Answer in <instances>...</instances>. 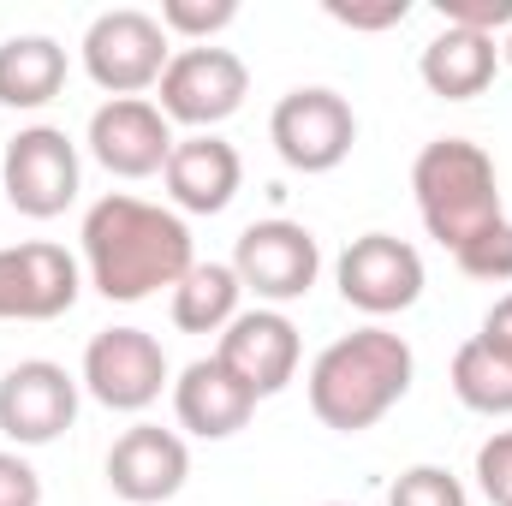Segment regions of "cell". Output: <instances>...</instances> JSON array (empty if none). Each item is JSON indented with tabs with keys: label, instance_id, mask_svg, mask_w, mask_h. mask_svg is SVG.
<instances>
[{
	"label": "cell",
	"instance_id": "obj_31",
	"mask_svg": "<svg viewBox=\"0 0 512 506\" xmlns=\"http://www.w3.org/2000/svg\"><path fill=\"white\" fill-rule=\"evenodd\" d=\"M328 506H346V501H328Z\"/></svg>",
	"mask_w": 512,
	"mask_h": 506
},
{
	"label": "cell",
	"instance_id": "obj_1",
	"mask_svg": "<svg viewBox=\"0 0 512 506\" xmlns=\"http://www.w3.org/2000/svg\"><path fill=\"white\" fill-rule=\"evenodd\" d=\"M84 274L108 304H143L161 286H179L191 274V227L185 215L143 203L131 191H108L84 215Z\"/></svg>",
	"mask_w": 512,
	"mask_h": 506
},
{
	"label": "cell",
	"instance_id": "obj_3",
	"mask_svg": "<svg viewBox=\"0 0 512 506\" xmlns=\"http://www.w3.org/2000/svg\"><path fill=\"white\" fill-rule=\"evenodd\" d=\"M411 191L429 239L441 251H465L477 233H489L501 215V173L495 155L471 137H435L411 161Z\"/></svg>",
	"mask_w": 512,
	"mask_h": 506
},
{
	"label": "cell",
	"instance_id": "obj_29",
	"mask_svg": "<svg viewBox=\"0 0 512 506\" xmlns=\"http://www.w3.org/2000/svg\"><path fill=\"white\" fill-rule=\"evenodd\" d=\"M489 346H501V352H512V292L507 298H495V310L483 316V328H477Z\"/></svg>",
	"mask_w": 512,
	"mask_h": 506
},
{
	"label": "cell",
	"instance_id": "obj_26",
	"mask_svg": "<svg viewBox=\"0 0 512 506\" xmlns=\"http://www.w3.org/2000/svg\"><path fill=\"white\" fill-rule=\"evenodd\" d=\"M441 18L453 30L495 36V30H512V0H441Z\"/></svg>",
	"mask_w": 512,
	"mask_h": 506
},
{
	"label": "cell",
	"instance_id": "obj_8",
	"mask_svg": "<svg viewBox=\"0 0 512 506\" xmlns=\"http://www.w3.org/2000/svg\"><path fill=\"white\" fill-rule=\"evenodd\" d=\"M6 203L30 221H54L78 197V143L60 126H24L0 155Z\"/></svg>",
	"mask_w": 512,
	"mask_h": 506
},
{
	"label": "cell",
	"instance_id": "obj_15",
	"mask_svg": "<svg viewBox=\"0 0 512 506\" xmlns=\"http://www.w3.org/2000/svg\"><path fill=\"white\" fill-rule=\"evenodd\" d=\"M191 477V447L185 435L161 423H131L126 435L108 447V489L131 506H161L173 501Z\"/></svg>",
	"mask_w": 512,
	"mask_h": 506
},
{
	"label": "cell",
	"instance_id": "obj_23",
	"mask_svg": "<svg viewBox=\"0 0 512 506\" xmlns=\"http://www.w3.org/2000/svg\"><path fill=\"white\" fill-rule=\"evenodd\" d=\"M387 506H471L465 483L441 465H411L393 489H387Z\"/></svg>",
	"mask_w": 512,
	"mask_h": 506
},
{
	"label": "cell",
	"instance_id": "obj_20",
	"mask_svg": "<svg viewBox=\"0 0 512 506\" xmlns=\"http://www.w3.org/2000/svg\"><path fill=\"white\" fill-rule=\"evenodd\" d=\"M239 274L233 262H191V274L173 286V328L185 334H221L233 316H239Z\"/></svg>",
	"mask_w": 512,
	"mask_h": 506
},
{
	"label": "cell",
	"instance_id": "obj_5",
	"mask_svg": "<svg viewBox=\"0 0 512 506\" xmlns=\"http://www.w3.org/2000/svg\"><path fill=\"white\" fill-rule=\"evenodd\" d=\"M161 114L173 126L191 131H215L221 120H233L251 96V72L233 48H215V42H197V48H173L167 72H161Z\"/></svg>",
	"mask_w": 512,
	"mask_h": 506
},
{
	"label": "cell",
	"instance_id": "obj_14",
	"mask_svg": "<svg viewBox=\"0 0 512 506\" xmlns=\"http://www.w3.org/2000/svg\"><path fill=\"white\" fill-rule=\"evenodd\" d=\"M173 120L149 102V96H120L102 102L90 114V155L114 173V179H155L173 155Z\"/></svg>",
	"mask_w": 512,
	"mask_h": 506
},
{
	"label": "cell",
	"instance_id": "obj_24",
	"mask_svg": "<svg viewBox=\"0 0 512 506\" xmlns=\"http://www.w3.org/2000/svg\"><path fill=\"white\" fill-rule=\"evenodd\" d=\"M453 262H459V274L489 280V286L512 280V221H495L489 233H477L465 251H453Z\"/></svg>",
	"mask_w": 512,
	"mask_h": 506
},
{
	"label": "cell",
	"instance_id": "obj_7",
	"mask_svg": "<svg viewBox=\"0 0 512 506\" xmlns=\"http://www.w3.org/2000/svg\"><path fill=\"white\" fill-rule=\"evenodd\" d=\"M233 274H239V286L251 292L256 304L280 310V304H298L316 286L322 245L298 221H280V215L274 221H251L239 233V245H233Z\"/></svg>",
	"mask_w": 512,
	"mask_h": 506
},
{
	"label": "cell",
	"instance_id": "obj_10",
	"mask_svg": "<svg viewBox=\"0 0 512 506\" xmlns=\"http://www.w3.org/2000/svg\"><path fill=\"white\" fill-rule=\"evenodd\" d=\"M334 280H340V298L364 316H399L423 298V256L417 245L393 239V233H364L352 239L340 262H334Z\"/></svg>",
	"mask_w": 512,
	"mask_h": 506
},
{
	"label": "cell",
	"instance_id": "obj_11",
	"mask_svg": "<svg viewBox=\"0 0 512 506\" xmlns=\"http://www.w3.org/2000/svg\"><path fill=\"white\" fill-rule=\"evenodd\" d=\"M84 387L108 411H149L167 387V352L143 328H102L84 346Z\"/></svg>",
	"mask_w": 512,
	"mask_h": 506
},
{
	"label": "cell",
	"instance_id": "obj_16",
	"mask_svg": "<svg viewBox=\"0 0 512 506\" xmlns=\"http://www.w3.org/2000/svg\"><path fill=\"white\" fill-rule=\"evenodd\" d=\"M239 179H245V161L227 137L215 131H191L173 143L167 167H161V185L173 197V215H221L233 197H239Z\"/></svg>",
	"mask_w": 512,
	"mask_h": 506
},
{
	"label": "cell",
	"instance_id": "obj_17",
	"mask_svg": "<svg viewBox=\"0 0 512 506\" xmlns=\"http://www.w3.org/2000/svg\"><path fill=\"white\" fill-rule=\"evenodd\" d=\"M173 411H179V429H191L197 441H227L251 423L256 411V393L233 376L215 352L185 364L179 381H173Z\"/></svg>",
	"mask_w": 512,
	"mask_h": 506
},
{
	"label": "cell",
	"instance_id": "obj_19",
	"mask_svg": "<svg viewBox=\"0 0 512 506\" xmlns=\"http://www.w3.org/2000/svg\"><path fill=\"white\" fill-rule=\"evenodd\" d=\"M66 90V48L54 36H6L0 42V108L36 114Z\"/></svg>",
	"mask_w": 512,
	"mask_h": 506
},
{
	"label": "cell",
	"instance_id": "obj_28",
	"mask_svg": "<svg viewBox=\"0 0 512 506\" xmlns=\"http://www.w3.org/2000/svg\"><path fill=\"white\" fill-rule=\"evenodd\" d=\"M328 18L346 24V30H387V24H405L411 6H405V0H387V6H346V0H328Z\"/></svg>",
	"mask_w": 512,
	"mask_h": 506
},
{
	"label": "cell",
	"instance_id": "obj_22",
	"mask_svg": "<svg viewBox=\"0 0 512 506\" xmlns=\"http://www.w3.org/2000/svg\"><path fill=\"white\" fill-rule=\"evenodd\" d=\"M233 18H239V0H161V30L185 36L191 48L209 42V36H221Z\"/></svg>",
	"mask_w": 512,
	"mask_h": 506
},
{
	"label": "cell",
	"instance_id": "obj_12",
	"mask_svg": "<svg viewBox=\"0 0 512 506\" xmlns=\"http://www.w3.org/2000/svg\"><path fill=\"white\" fill-rule=\"evenodd\" d=\"M78 417V381L54 358H24L0 376V435L12 447H48Z\"/></svg>",
	"mask_w": 512,
	"mask_h": 506
},
{
	"label": "cell",
	"instance_id": "obj_9",
	"mask_svg": "<svg viewBox=\"0 0 512 506\" xmlns=\"http://www.w3.org/2000/svg\"><path fill=\"white\" fill-rule=\"evenodd\" d=\"M84 268L66 245L24 239L0 245V322H54L78 304Z\"/></svg>",
	"mask_w": 512,
	"mask_h": 506
},
{
	"label": "cell",
	"instance_id": "obj_25",
	"mask_svg": "<svg viewBox=\"0 0 512 506\" xmlns=\"http://www.w3.org/2000/svg\"><path fill=\"white\" fill-rule=\"evenodd\" d=\"M477 489L495 506H512V429L489 435V441L477 447Z\"/></svg>",
	"mask_w": 512,
	"mask_h": 506
},
{
	"label": "cell",
	"instance_id": "obj_6",
	"mask_svg": "<svg viewBox=\"0 0 512 506\" xmlns=\"http://www.w3.org/2000/svg\"><path fill=\"white\" fill-rule=\"evenodd\" d=\"M268 143L292 173H334L358 143V114H352V102L340 90L304 84V90H286L274 102Z\"/></svg>",
	"mask_w": 512,
	"mask_h": 506
},
{
	"label": "cell",
	"instance_id": "obj_2",
	"mask_svg": "<svg viewBox=\"0 0 512 506\" xmlns=\"http://www.w3.org/2000/svg\"><path fill=\"white\" fill-rule=\"evenodd\" d=\"M417 358L405 346V334H393L382 322L340 334L316 364H310V411L322 429L334 435H364L376 429L387 411L411 393Z\"/></svg>",
	"mask_w": 512,
	"mask_h": 506
},
{
	"label": "cell",
	"instance_id": "obj_13",
	"mask_svg": "<svg viewBox=\"0 0 512 506\" xmlns=\"http://www.w3.org/2000/svg\"><path fill=\"white\" fill-rule=\"evenodd\" d=\"M215 358L245 381L256 399H274V393H286V387H292L304 346H298V328H292V316H286V310L256 304V310H239V316L221 328Z\"/></svg>",
	"mask_w": 512,
	"mask_h": 506
},
{
	"label": "cell",
	"instance_id": "obj_27",
	"mask_svg": "<svg viewBox=\"0 0 512 506\" xmlns=\"http://www.w3.org/2000/svg\"><path fill=\"white\" fill-rule=\"evenodd\" d=\"M0 506H42V477L24 453H0Z\"/></svg>",
	"mask_w": 512,
	"mask_h": 506
},
{
	"label": "cell",
	"instance_id": "obj_4",
	"mask_svg": "<svg viewBox=\"0 0 512 506\" xmlns=\"http://www.w3.org/2000/svg\"><path fill=\"white\" fill-rule=\"evenodd\" d=\"M167 60H173V36L161 30L155 12L114 6V12L90 18V30H84V72L96 90H108V102L155 90Z\"/></svg>",
	"mask_w": 512,
	"mask_h": 506
},
{
	"label": "cell",
	"instance_id": "obj_18",
	"mask_svg": "<svg viewBox=\"0 0 512 506\" xmlns=\"http://www.w3.org/2000/svg\"><path fill=\"white\" fill-rule=\"evenodd\" d=\"M495 66H501V48L495 36H477V30H441L423 60H417V78L441 96V102H471L495 84Z\"/></svg>",
	"mask_w": 512,
	"mask_h": 506
},
{
	"label": "cell",
	"instance_id": "obj_21",
	"mask_svg": "<svg viewBox=\"0 0 512 506\" xmlns=\"http://www.w3.org/2000/svg\"><path fill=\"white\" fill-rule=\"evenodd\" d=\"M453 393H459L465 411L512 417V352L489 346L483 334H471V340L453 352Z\"/></svg>",
	"mask_w": 512,
	"mask_h": 506
},
{
	"label": "cell",
	"instance_id": "obj_30",
	"mask_svg": "<svg viewBox=\"0 0 512 506\" xmlns=\"http://www.w3.org/2000/svg\"><path fill=\"white\" fill-rule=\"evenodd\" d=\"M501 60H507V66H512V30H507V42H501Z\"/></svg>",
	"mask_w": 512,
	"mask_h": 506
}]
</instances>
